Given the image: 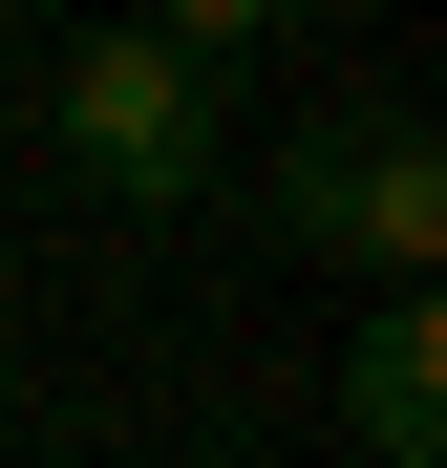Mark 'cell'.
Listing matches in <instances>:
<instances>
[{"instance_id": "cell-1", "label": "cell", "mask_w": 447, "mask_h": 468, "mask_svg": "<svg viewBox=\"0 0 447 468\" xmlns=\"http://www.w3.org/2000/svg\"><path fill=\"white\" fill-rule=\"evenodd\" d=\"M64 149H86L107 192H149V213H171V192L213 171V64H192V43H149V22L64 43Z\"/></svg>"}, {"instance_id": "cell-3", "label": "cell", "mask_w": 447, "mask_h": 468, "mask_svg": "<svg viewBox=\"0 0 447 468\" xmlns=\"http://www.w3.org/2000/svg\"><path fill=\"white\" fill-rule=\"evenodd\" d=\"M341 426H362V468H426V447H447V320H426V298H384V320H362Z\"/></svg>"}, {"instance_id": "cell-2", "label": "cell", "mask_w": 447, "mask_h": 468, "mask_svg": "<svg viewBox=\"0 0 447 468\" xmlns=\"http://www.w3.org/2000/svg\"><path fill=\"white\" fill-rule=\"evenodd\" d=\"M277 213H298V256H384V277H426L447 256V149L405 128V107H362V128H320L277 171Z\"/></svg>"}]
</instances>
